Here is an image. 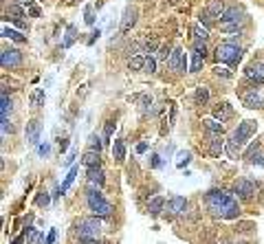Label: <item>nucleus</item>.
<instances>
[{
  "label": "nucleus",
  "instance_id": "43",
  "mask_svg": "<svg viewBox=\"0 0 264 244\" xmlns=\"http://www.w3.org/2000/svg\"><path fill=\"white\" fill-rule=\"evenodd\" d=\"M161 165V159H159V154H152L150 156V167L154 170V167H159Z\"/></svg>",
  "mask_w": 264,
  "mask_h": 244
},
{
  "label": "nucleus",
  "instance_id": "7",
  "mask_svg": "<svg viewBox=\"0 0 264 244\" xmlns=\"http://www.w3.org/2000/svg\"><path fill=\"white\" fill-rule=\"evenodd\" d=\"M258 191V183H253L251 179H240L233 185V194H238L240 198H253Z\"/></svg>",
  "mask_w": 264,
  "mask_h": 244
},
{
  "label": "nucleus",
  "instance_id": "42",
  "mask_svg": "<svg viewBox=\"0 0 264 244\" xmlns=\"http://www.w3.org/2000/svg\"><path fill=\"white\" fill-rule=\"evenodd\" d=\"M27 13H29L31 18H40V13H42V11H40V7H35V4H33V7L27 9Z\"/></svg>",
  "mask_w": 264,
  "mask_h": 244
},
{
  "label": "nucleus",
  "instance_id": "6",
  "mask_svg": "<svg viewBox=\"0 0 264 244\" xmlns=\"http://www.w3.org/2000/svg\"><path fill=\"white\" fill-rule=\"evenodd\" d=\"M216 58H218V62L236 66L238 62H240V58H242V47H238L236 40L222 42V44H218V49H216Z\"/></svg>",
  "mask_w": 264,
  "mask_h": 244
},
{
  "label": "nucleus",
  "instance_id": "17",
  "mask_svg": "<svg viewBox=\"0 0 264 244\" xmlns=\"http://www.w3.org/2000/svg\"><path fill=\"white\" fill-rule=\"evenodd\" d=\"M163 207H165V198H161V196H154L152 200L148 202V213L150 216H161V211H163Z\"/></svg>",
  "mask_w": 264,
  "mask_h": 244
},
{
  "label": "nucleus",
  "instance_id": "2",
  "mask_svg": "<svg viewBox=\"0 0 264 244\" xmlns=\"http://www.w3.org/2000/svg\"><path fill=\"white\" fill-rule=\"evenodd\" d=\"M256 130H258V123L253 119H247V121H242V123H238V128L231 132V136H229V143H227V152H229L231 156H236L238 152L242 150L247 143H249V139H251L253 134H256Z\"/></svg>",
  "mask_w": 264,
  "mask_h": 244
},
{
  "label": "nucleus",
  "instance_id": "31",
  "mask_svg": "<svg viewBox=\"0 0 264 244\" xmlns=\"http://www.w3.org/2000/svg\"><path fill=\"white\" fill-rule=\"evenodd\" d=\"M190 161H192L190 152H181V154H179V161H176V167H179V170H183V167H185Z\"/></svg>",
  "mask_w": 264,
  "mask_h": 244
},
{
  "label": "nucleus",
  "instance_id": "32",
  "mask_svg": "<svg viewBox=\"0 0 264 244\" xmlns=\"http://www.w3.org/2000/svg\"><path fill=\"white\" fill-rule=\"evenodd\" d=\"M194 53H198V55H202V58H205V55H207L205 40H196V42H194Z\"/></svg>",
  "mask_w": 264,
  "mask_h": 244
},
{
  "label": "nucleus",
  "instance_id": "45",
  "mask_svg": "<svg viewBox=\"0 0 264 244\" xmlns=\"http://www.w3.org/2000/svg\"><path fill=\"white\" fill-rule=\"evenodd\" d=\"M216 73H218V75H222V77H231V73H229V70H227V68H220V66L216 68Z\"/></svg>",
  "mask_w": 264,
  "mask_h": 244
},
{
  "label": "nucleus",
  "instance_id": "50",
  "mask_svg": "<svg viewBox=\"0 0 264 244\" xmlns=\"http://www.w3.org/2000/svg\"><path fill=\"white\" fill-rule=\"evenodd\" d=\"M77 244H99L97 240H79Z\"/></svg>",
  "mask_w": 264,
  "mask_h": 244
},
{
  "label": "nucleus",
  "instance_id": "3",
  "mask_svg": "<svg viewBox=\"0 0 264 244\" xmlns=\"http://www.w3.org/2000/svg\"><path fill=\"white\" fill-rule=\"evenodd\" d=\"M86 205H88V209L93 211V216H97V218L113 216V202L106 200V198L101 196L99 187L90 185V183H88V191H86Z\"/></svg>",
  "mask_w": 264,
  "mask_h": 244
},
{
  "label": "nucleus",
  "instance_id": "29",
  "mask_svg": "<svg viewBox=\"0 0 264 244\" xmlns=\"http://www.w3.org/2000/svg\"><path fill=\"white\" fill-rule=\"evenodd\" d=\"M42 104H44V90H35L31 95V106L33 108H40Z\"/></svg>",
  "mask_w": 264,
  "mask_h": 244
},
{
  "label": "nucleus",
  "instance_id": "11",
  "mask_svg": "<svg viewBox=\"0 0 264 244\" xmlns=\"http://www.w3.org/2000/svg\"><path fill=\"white\" fill-rule=\"evenodd\" d=\"M136 16H139V11H136V7H126V11H124V20H121V33H128L132 27H134V22H136Z\"/></svg>",
  "mask_w": 264,
  "mask_h": 244
},
{
  "label": "nucleus",
  "instance_id": "27",
  "mask_svg": "<svg viewBox=\"0 0 264 244\" xmlns=\"http://www.w3.org/2000/svg\"><path fill=\"white\" fill-rule=\"evenodd\" d=\"M145 66V58H141V55H136V58H132L128 62V68L130 70H141Z\"/></svg>",
  "mask_w": 264,
  "mask_h": 244
},
{
  "label": "nucleus",
  "instance_id": "18",
  "mask_svg": "<svg viewBox=\"0 0 264 244\" xmlns=\"http://www.w3.org/2000/svg\"><path fill=\"white\" fill-rule=\"evenodd\" d=\"M202 123H205V128L209 130L211 136H222V132H225V125H222V121H218V119H205Z\"/></svg>",
  "mask_w": 264,
  "mask_h": 244
},
{
  "label": "nucleus",
  "instance_id": "28",
  "mask_svg": "<svg viewBox=\"0 0 264 244\" xmlns=\"http://www.w3.org/2000/svg\"><path fill=\"white\" fill-rule=\"evenodd\" d=\"M11 110H13L11 99H7V93H2V106H0V113H2V117H7Z\"/></svg>",
  "mask_w": 264,
  "mask_h": 244
},
{
  "label": "nucleus",
  "instance_id": "22",
  "mask_svg": "<svg viewBox=\"0 0 264 244\" xmlns=\"http://www.w3.org/2000/svg\"><path fill=\"white\" fill-rule=\"evenodd\" d=\"M194 99H196V104H198V106H205L207 101H209V90H207L205 86H198Z\"/></svg>",
  "mask_w": 264,
  "mask_h": 244
},
{
  "label": "nucleus",
  "instance_id": "4",
  "mask_svg": "<svg viewBox=\"0 0 264 244\" xmlns=\"http://www.w3.org/2000/svg\"><path fill=\"white\" fill-rule=\"evenodd\" d=\"M75 231H77L79 240H97L101 233V220L97 216H86L75 222Z\"/></svg>",
  "mask_w": 264,
  "mask_h": 244
},
{
  "label": "nucleus",
  "instance_id": "41",
  "mask_svg": "<svg viewBox=\"0 0 264 244\" xmlns=\"http://www.w3.org/2000/svg\"><path fill=\"white\" fill-rule=\"evenodd\" d=\"M84 22H86V24H93V22H95V18H93V9H90V7H86V18H84Z\"/></svg>",
  "mask_w": 264,
  "mask_h": 244
},
{
  "label": "nucleus",
  "instance_id": "25",
  "mask_svg": "<svg viewBox=\"0 0 264 244\" xmlns=\"http://www.w3.org/2000/svg\"><path fill=\"white\" fill-rule=\"evenodd\" d=\"M202 62H205V58H202V55L192 53V66H190V70H192V73H198V70L202 68Z\"/></svg>",
  "mask_w": 264,
  "mask_h": 244
},
{
  "label": "nucleus",
  "instance_id": "35",
  "mask_svg": "<svg viewBox=\"0 0 264 244\" xmlns=\"http://www.w3.org/2000/svg\"><path fill=\"white\" fill-rule=\"evenodd\" d=\"M24 236H27V244H33L35 238H38V231L33 227H29V229H24Z\"/></svg>",
  "mask_w": 264,
  "mask_h": 244
},
{
  "label": "nucleus",
  "instance_id": "8",
  "mask_svg": "<svg viewBox=\"0 0 264 244\" xmlns=\"http://www.w3.org/2000/svg\"><path fill=\"white\" fill-rule=\"evenodd\" d=\"M185 209H187V198H183V196H172L170 200H167L165 216H167V218H176V216H181V213H185Z\"/></svg>",
  "mask_w": 264,
  "mask_h": 244
},
{
  "label": "nucleus",
  "instance_id": "38",
  "mask_svg": "<svg viewBox=\"0 0 264 244\" xmlns=\"http://www.w3.org/2000/svg\"><path fill=\"white\" fill-rule=\"evenodd\" d=\"M49 200H51V198H49L47 191H42V194H40L38 198H35V202H38L40 207H47V205H49Z\"/></svg>",
  "mask_w": 264,
  "mask_h": 244
},
{
  "label": "nucleus",
  "instance_id": "36",
  "mask_svg": "<svg viewBox=\"0 0 264 244\" xmlns=\"http://www.w3.org/2000/svg\"><path fill=\"white\" fill-rule=\"evenodd\" d=\"M194 35H196V40H207L209 38V31H207V29H200V27H194Z\"/></svg>",
  "mask_w": 264,
  "mask_h": 244
},
{
  "label": "nucleus",
  "instance_id": "20",
  "mask_svg": "<svg viewBox=\"0 0 264 244\" xmlns=\"http://www.w3.org/2000/svg\"><path fill=\"white\" fill-rule=\"evenodd\" d=\"M99 159H101V154H99V150H86V154H84V159H82V163L86 167H97L99 165Z\"/></svg>",
  "mask_w": 264,
  "mask_h": 244
},
{
  "label": "nucleus",
  "instance_id": "14",
  "mask_svg": "<svg viewBox=\"0 0 264 244\" xmlns=\"http://www.w3.org/2000/svg\"><path fill=\"white\" fill-rule=\"evenodd\" d=\"M40 130H42V128H40V121H29V123H27V141H29V143H31V145H38V141H40Z\"/></svg>",
  "mask_w": 264,
  "mask_h": 244
},
{
  "label": "nucleus",
  "instance_id": "1",
  "mask_svg": "<svg viewBox=\"0 0 264 244\" xmlns=\"http://www.w3.org/2000/svg\"><path fill=\"white\" fill-rule=\"evenodd\" d=\"M205 205L216 218H222V220H236V218H240V205H238V200L233 196L225 194V191H218V189L207 191Z\"/></svg>",
  "mask_w": 264,
  "mask_h": 244
},
{
  "label": "nucleus",
  "instance_id": "21",
  "mask_svg": "<svg viewBox=\"0 0 264 244\" xmlns=\"http://www.w3.org/2000/svg\"><path fill=\"white\" fill-rule=\"evenodd\" d=\"M225 152V143H222L220 136H211V143H209V154L214 159H220V154Z\"/></svg>",
  "mask_w": 264,
  "mask_h": 244
},
{
  "label": "nucleus",
  "instance_id": "46",
  "mask_svg": "<svg viewBox=\"0 0 264 244\" xmlns=\"http://www.w3.org/2000/svg\"><path fill=\"white\" fill-rule=\"evenodd\" d=\"M16 2H18V4H22V7H27V9H29V7H33V0H16Z\"/></svg>",
  "mask_w": 264,
  "mask_h": 244
},
{
  "label": "nucleus",
  "instance_id": "37",
  "mask_svg": "<svg viewBox=\"0 0 264 244\" xmlns=\"http://www.w3.org/2000/svg\"><path fill=\"white\" fill-rule=\"evenodd\" d=\"M113 130H115V123H113V121H108V123H106V128H104L106 143H108V141H110V136H113Z\"/></svg>",
  "mask_w": 264,
  "mask_h": 244
},
{
  "label": "nucleus",
  "instance_id": "16",
  "mask_svg": "<svg viewBox=\"0 0 264 244\" xmlns=\"http://www.w3.org/2000/svg\"><path fill=\"white\" fill-rule=\"evenodd\" d=\"M86 179H88V183L90 185H97V187H101L104 185V170H101V167L97 165V167H88V176H86Z\"/></svg>",
  "mask_w": 264,
  "mask_h": 244
},
{
  "label": "nucleus",
  "instance_id": "30",
  "mask_svg": "<svg viewBox=\"0 0 264 244\" xmlns=\"http://www.w3.org/2000/svg\"><path fill=\"white\" fill-rule=\"evenodd\" d=\"M88 145L93 147V150H99L101 152V147H104V141L99 139V134H90L88 136Z\"/></svg>",
  "mask_w": 264,
  "mask_h": 244
},
{
  "label": "nucleus",
  "instance_id": "9",
  "mask_svg": "<svg viewBox=\"0 0 264 244\" xmlns=\"http://www.w3.org/2000/svg\"><path fill=\"white\" fill-rule=\"evenodd\" d=\"M0 64L2 68H13V66L22 64V53L18 49H4L2 55H0Z\"/></svg>",
  "mask_w": 264,
  "mask_h": 244
},
{
  "label": "nucleus",
  "instance_id": "40",
  "mask_svg": "<svg viewBox=\"0 0 264 244\" xmlns=\"http://www.w3.org/2000/svg\"><path fill=\"white\" fill-rule=\"evenodd\" d=\"M7 132H13V125L7 117H2V134H7Z\"/></svg>",
  "mask_w": 264,
  "mask_h": 244
},
{
  "label": "nucleus",
  "instance_id": "49",
  "mask_svg": "<svg viewBox=\"0 0 264 244\" xmlns=\"http://www.w3.org/2000/svg\"><path fill=\"white\" fill-rule=\"evenodd\" d=\"M24 240H27V236H24V233H22V236H20V238H16V240H13V244H22Z\"/></svg>",
  "mask_w": 264,
  "mask_h": 244
},
{
  "label": "nucleus",
  "instance_id": "26",
  "mask_svg": "<svg viewBox=\"0 0 264 244\" xmlns=\"http://www.w3.org/2000/svg\"><path fill=\"white\" fill-rule=\"evenodd\" d=\"M75 176H77V167H70V172H68V176H66V181L62 183V185H60V191H62V194L70 187V183L75 181Z\"/></svg>",
  "mask_w": 264,
  "mask_h": 244
},
{
  "label": "nucleus",
  "instance_id": "12",
  "mask_svg": "<svg viewBox=\"0 0 264 244\" xmlns=\"http://www.w3.org/2000/svg\"><path fill=\"white\" fill-rule=\"evenodd\" d=\"M242 101H245V106H247V108H262V106H264V97H262V93H260V90H256V88H253L251 93L242 95Z\"/></svg>",
  "mask_w": 264,
  "mask_h": 244
},
{
  "label": "nucleus",
  "instance_id": "19",
  "mask_svg": "<svg viewBox=\"0 0 264 244\" xmlns=\"http://www.w3.org/2000/svg\"><path fill=\"white\" fill-rule=\"evenodd\" d=\"M205 11L214 18H220L222 13H225V4H222V0H209L207 7H205Z\"/></svg>",
  "mask_w": 264,
  "mask_h": 244
},
{
  "label": "nucleus",
  "instance_id": "39",
  "mask_svg": "<svg viewBox=\"0 0 264 244\" xmlns=\"http://www.w3.org/2000/svg\"><path fill=\"white\" fill-rule=\"evenodd\" d=\"M170 51H172V49L167 47V44H165V47H161V51H159V60H165V62H167V60H170V55H172Z\"/></svg>",
  "mask_w": 264,
  "mask_h": 244
},
{
  "label": "nucleus",
  "instance_id": "15",
  "mask_svg": "<svg viewBox=\"0 0 264 244\" xmlns=\"http://www.w3.org/2000/svg\"><path fill=\"white\" fill-rule=\"evenodd\" d=\"M214 117L218 121H222V123H225V121H229L231 117H233V108L229 104H218L216 108H214Z\"/></svg>",
  "mask_w": 264,
  "mask_h": 244
},
{
  "label": "nucleus",
  "instance_id": "34",
  "mask_svg": "<svg viewBox=\"0 0 264 244\" xmlns=\"http://www.w3.org/2000/svg\"><path fill=\"white\" fill-rule=\"evenodd\" d=\"M143 70H145V73H154V70H156V60L154 58H145Z\"/></svg>",
  "mask_w": 264,
  "mask_h": 244
},
{
  "label": "nucleus",
  "instance_id": "51",
  "mask_svg": "<svg viewBox=\"0 0 264 244\" xmlns=\"http://www.w3.org/2000/svg\"><path fill=\"white\" fill-rule=\"evenodd\" d=\"M222 244H238V242H222Z\"/></svg>",
  "mask_w": 264,
  "mask_h": 244
},
{
  "label": "nucleus",
  "instance_id": "10",
  "mask_svg": "<svg viewBox=\"0 0 264 244\" xmlns=\"http://www.w3.org/2000/svg\"><path fill=\"white\" fill-rule=\"evenodd\" d=\"M167 66H170L172 70H176V73H183L187 66V60H185V53H183L181 47H176L174 51H172L170 60H167Z\"/></svg>",
  "mask_w": 264,
  "mask_h": 244
},
{
  "label": "nucleus",
  "instance_id": "24",
  "mask_svg": "<svg viewBox=\"0 0 264 244\" xmlns=\"http://www.w3.org/2000/svg\"><path fill=\"white\" fill-rule=\"evenodd\" d=\"M2 38H9V40H13V42H27V38H24L22 33L13 31V29H7V27L2 29Z\"/></svg>",
  "mask_w": 264,
  "mask_h": 244
},
{
  "label": "nucleus",
  "instance_id": "44",
  "mask_svg": "<svg viewBox=\"0 0 264 244\" xmlns=\"http://www.w3.org/2000/svg\"><path fill=\"white\" fill-rule=\"evenodd\" d=\"M49 152H51V145L49 143L40 145V156H49Z\"/></svg>",
  "mask_w": 264,
  "mask_h": 244
},
{
  "label": "nucleus",
  "instance_id": "33",
  "mask_svg": "<svg viewBox=\"0 0 264 244\" xmlns=\"http://www.w3.org/2000/svg\"><path fill=\"white\" fill-rule=\"evenodd\" d=\"M75 42V27L70 24L68 31H66V40H64V47H70V44Z\"/></svg>",
  "mask_w": 264,
  "mask_h": 244
},
{
  "label": "nucleus",
  "instance_id": "23",
  "mask_svg": "<svg viewBox=\"0 0 264 244\" xmlns=\"http://www.w3.org/2000/svg\"><path fill=\"white\" fill-rule=\"evenodd\" d=\"M113 156L117 161H124L126 159V145H124V141H115V145H113Z\"/></svg>",
  "mask_w": 264,
  "mask_h": 244
},
{
  "label": "nucleus",
  "instance_id": "48",
  "mask_svg": "<svg viewBox=\"0 0 264 244\" xmlns=\"http://www.w3.org/2000/svg\"><path fill=\"white\" fill-rule=\"evenodd\" d=\"M145 150H148V143H139V145H136V152H139V154H141V152H145Z\"/></svg>",
  "mask_w": 264,
  "mask_h": 244
},
{
  "label": "nucleus",
  "instance_id": "5",
  "mask_svg": "<svg viewBox=\"0 0 264 244\" xmlns=\"http://www.w3.org/2000/svg\"><path fill=\"white\" fill-rule=\"evenodd\" d=\"M245 11H242V7H238V4H231L229 9H225V13L220 16V29L227 33L231 31H238V29L245 24Z\"/></svg>",
  "mask_w": 264,
  "mask_h": 244
},
{
  "label": "nucleus",
  "instance_id": "13",
  "mask_svg": "<svg viewBox=\"0 0 264 244\" xmlns=\"http://www.w3.org/2000/svg\"><path fill=\"white\" fill-rule=\"evenodd\" d=\"M245 75L251 81H256V84H264V64L258 62V64H251L249 68L245 70Z\"/></svg>",
  "mask_w": 264,
  "mask_h": 244
},
{
  "label": "nucleus",
  "instance_id": "47",
  "mask_svg": "<svg viewBox=\"0 0 264 244\" xmlns=\"http://www.w3.org/2000/svg\"><path fill=\"white\" fill-rule=\"evenodd\" d=\"M66 147H68V139H62L60 141V152H66Z\"/></svg>",
  "mask_w": 264,
  "mask_h": 244
}]
</instances>
